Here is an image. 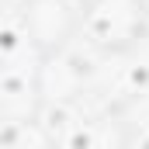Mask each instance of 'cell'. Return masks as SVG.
Returning <instances> with one entry per match:
<instances>
[{"mask_svg":"<svg viewBox=\"0 0 149 149\" xmlns=\"http://www.w3.org/2000/svg\"><path fill=\"white\" fill-rule=\"evenodd\" d=\"M149 10L146 0H83L80 7V35L90 49L121 56L146 38Z\"/></svg>","mask_w":149,"mask_h":149,"instance_id":"1","label":"cell"},{"mask_svg":"<svg viewBox=\"0 0 149 149\" xmlns=\"http://www.w3.org/2000/svg\"><path fill=\"white\" fill-rule=\"evenodd\" d=\"M21 31L38 56L59 52L80 35V7L70 0H28L21 7Z\"/></svg>","mask_w":149,"mask_h":149,"instance_id":"2","label":"cell"},{"mask_svg":"<svg viewBox=\"0 0 149 149\" xmlns=\"http://www.w3.org/2000/svg\"><path fill=\"white\" fill-rule=\"evenodd\" d=\"M38 59H42V66H38V97H42V104L45 101L66 104V101H73L76 94L83 90L87 73H83L80 59L70 56V45L59 49V52L38 56Z\"/></svg>","mask_w":149,"mask_h":149,"instance_id":"3","label":"cell"},{"mask_svg":"<svg viewBox=\"0 0 149 149\" xmlns=\"http://www.w3.org/2000/svg\"><path fill=\"white\" fill-rule=\"evenodd\" d=\"M118 128L132 142H149V87L128 90V97L118 104Z\"/></svg>","mask_w":149,"mask_h":149,"instance_id":"4","label":"cell"}]
</instances>
